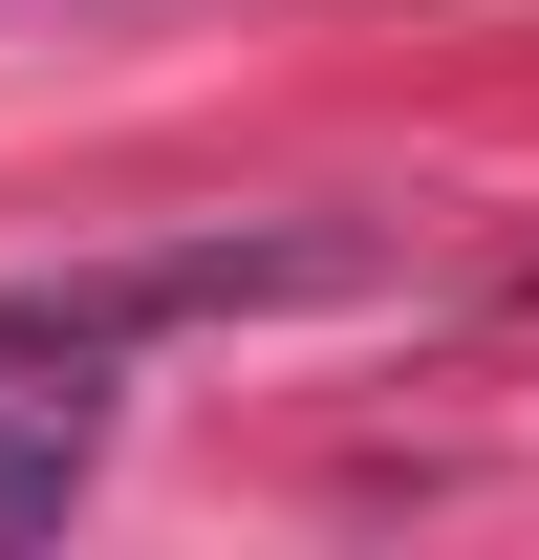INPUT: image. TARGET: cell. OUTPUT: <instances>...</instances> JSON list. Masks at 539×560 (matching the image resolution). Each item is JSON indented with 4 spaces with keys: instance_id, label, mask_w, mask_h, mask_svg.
I'll return each instance as SVG.
<instances>
[{
    "instance_id": "obj_1",
    "label": "cell",
    "mask_w": 539,
    "mask_h": 560,
    "mask_svg": "<svg viewBox=\"0 0 539 560\" xmlns=\"http://www.w3.org/2000/svg\"><path fill=\"white\" fill-rule=\"evenodd\" d=\"M87 495V388H0V539H44Z\"/></svg>"
}]
</instances>
